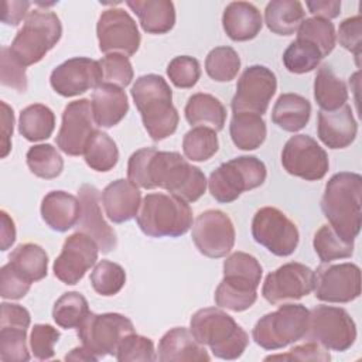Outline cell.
Here are the masks:
<instances>
[{"label":"cell","instance_id":"1","mask_svg":"<svg viewBox=\"0 0 362 362\" xmlns=\"http://www.w3.org/2000/svg\"><path fill=\"white\" fill-rule=\"evenodd\" d=\"M127 178L144 189L163 188L185 202L198 201L206 189V177L177 151L144 147L134 151L127 163Z\"/></svg>","mask_w":362,"mask_h":362},{"label":"cell","instance_id":"2","mask_svg":"<svg viewBox=\"0 0 362 362\" xmlns=\"http://www.w3.org/2000/svg\"><path fill=\"white\" fill-rule=\"evenodd\" d=\"M362 177L358 173L334 174L325 184L321 209L329 226L346 242H354L361 230Z\"/></svg>","mask_w":362,"mask_h":362},{"label":"cell","instance_id":"3","mask_svg":"<svg viewBox=\"0 0 362 362\" xmlns=\"http://www.w3.org/2000/svg\"><path fill=\"white\" fill-rule=\"evenodd\" d=\"M130 93L151 140H164L177 130L180 116L173 105V90L163 76L147 74L137 78Z\"/></svg>","mask_w":362,"mask_h":362},{"label":"cell","instance_id":"4","mask_svg":"<svg viewBox=\"0 0 362 362\" xmlns=\"http://www.w3.org/2000/svg\"><path fill=\"white\" fill-rule=\"evenodd\" d=\"M189 331L201 345L209 346L221 359H238L249 345L247 332L228 313L216 307L198 310L191 317Z\"/></svg>","mask_w":362,"mask_h":362},{"label":"cell","instance_id":"5","mask_svg":"<svg viewBox=\"0 0 362 362\" xmlns=\"http://www.w3.org/2000/svg\"><path fill=\"white\" fill-rule=\"evenodd\" d=\"M136 221L150 238H178L192 228V209L175 195L151 192L143 198Z\"/></svg>","mask_w":362,"mask_h":362},{"label":"cell","instance_id":"6","mask_svg":"<svg viewBox=\"0 0 362 362\" xmlns=\"http://www.w3.org/2000/svg\"><path fill=\"white\" fill-rule=\"evenodd\" d=\"M62 24L59 17L49 10H34L25 18L8 47L11 55L23 66L40 62L59 41Z\"/></svg>","mask_w":362,"mask_h":362},{"label":"cell","instance_id":"7","mask_svg":"<svg viewBox=\"0 0 362 362\" xmlns=\"http://www.w3.org/2000/svg\"><path fill=\"white\" fill-rule=\"evenodd\" d=\"M267 177L264 163L255 156H240L222 163L211 173L208 188L221 204L236 201L242 192L260 187Z\"/></svg>","mask_w":362,"mask_h":362},{"label":"cell","instance_id":"8","mask_svg":"<svg viewBox=\"0 0 362 362\" xmlns=\"http://www.w3.org/2000/svg\"><path fill=\"white\" fill-rule=\"evenodd\" d=\"M310 310L303 304H283L264 314L253 327V341L267 351L281 349L304 338Z\"/></svg>","mask_w":362,"mask_h":362},{"label":"cell","instance_id":"9","mask_svg":"<svg viewBox=\"0 0 362 362\" xmlns=\"http://www.w3.org/2000/svg\"><path fill=\"white\" fill-rule=\"evenodd\" d=\"M304 339L315 342L327 351L344 352L356 339V325L346 310L332 305H317L310 311Z\"/></svg>","mask_w":362,"mask_h":362},{"label":"cell","instance_id":"10","mask_svg":"<svg viewBox=\"0 0 362 362\" xmlns=\"http://www.w3.org/2000/svg\"><path fill=\"white\" fill-rule=\"evenodd\" d=\"M82 345L99 359L106 355H116L122 339L134 332L133 322L119 313H90L76 328Z\"/></svg>","mask_w":362,"mask_h":362},{"label":"cell","instance_id":"11","mask_svg":"<svg viewBox=\"0 0 362 362\" xmlns=\"http://www.w3.org/2000/svg\"><path fill=\"white\" fill-rule=\"evenodd\" d=\"M253 239L270 253L286 257L298 246L300 233L296 223L274 206H263L252 219Z\"/></svg>","mask_w":362,"mask_h":362},{"label":"cell","instance_id":"12","mask_svg":"<svg viewBox=\"0 0 362 362\" xmlns=\"http://www.w3.org/2000/svg\"><path fill=\"white\" fill-rule=\"evenodd\" d=\"M283 168L305 181H318L329 168L327 151L308 134L291 136L281 150Z\"/></svg>","mask_w":362,"mask_h":362},{"label":"cell","instance_id":"13","mask_svg":"<svg viewBox=\"0 0 362 362\" xmlns=\"http://www.w3.org/2000/svg\"><path fill=\"white\" fill-rule=\"evenodd\" d=\"M191 238L199 253L219 259L233 249L236 233L232 219L223 211L206 209L192 223Z\"/></svg>","mask_w":362,"mask_h":362},{"label":"cell","instance_id":"14","mask_svg":"<svg viewBox=\"0 0 362 362\" xmlns=\"http://www.w3.org/2000/svg\"><path fill=\"white\" fill-rule=\"evenodd\" d=\"M276 89L277 79L272 69L264 65L247 66L236 83V93L230 103L233 113L252 112L260 116L264 115Z\"/></svg>","mask_w":362,"mask_h":362},{"label":"cell","instance_id":"15","mask_svg":"<svg viewBox=\"0 0 362 362\" xmlns=\"http://www.w3.org/2000/svg\"><path fill=\"white\" fill-rule=\"evenodd\" d=\"M361 294V269L355 263H322L314 272V296L325 303H349Z\"/></svg>","mask_w":362,"mask_h":362},{"label":"cell","instance_id":"16","mask_svg":"<svg viewBox=\"0 0 362 362\" xmlns=\"http://www.w3.org/2000/svg\"><path fill=\"white\" fill-rule=\"evenodd\" d=\"M99 49L103 54L119 52L132 57L140 47V33L133 17L123 8L102 11L96 24Z\"/></svg>","mask_w":362,"mask_h":362},{"label":"cell","instance_id":"17","mask_svg":"<svg viewBox=\"0 0 362 362\" xmlns=\"http://www.w3.org/2000/svg\"><path fill=\"white\" fill-rule=\"evenodd\" d=\"M96 130L90 100L85 98L78 99L65 106L62 123L55 141L61 151L76 157L83 154Z\"/></svg>","mask_w":362,"mask_h":362},{"label":"cell","instance_id":"18","mask_svg":"<svg viewBox=\"0 0 362 362\" xmlns=\"http://www.w3.org/2000/svg\"><path fill=\"white\" fill-rule=\"evenodd\" d=\"M98 250L99 246L90 236L76 230L65 239L62 250L52 266L54 276L68 286L79 283L96 263Z\"/></svg>","mask_w":362,"mask_h":362},{"label":"cell","instance_id":"19","mask_svg":"<svg viewBox=\"0 0 362 362\" xmlns=\"http://www.w3.org/2000/svg\"><path fill=\"white\" fill-rule=\"evenodd\" d=\"M314 290V270L290 262L269 273L262 287V296L270 304L300 300Z\"/></svg>","mask_w":362,"mask_h":362},{"label":"cell","instance_id":"20","mask_svg":"<svg viewBox=\"0 0 362 362\" xmlns=\"http://www.w3.org/2000/svg\"><path fill=\"white\" fill-rule=\"evenodd\" d=\"M49 83L52 89L64 98L78 96L103 83L102 66L99 61L86 57L71 58L54 68Z\"/></svg>","mask_w":362,"mask_h":362},{"label":"cell","instance_id":"21","mask_svg":"<svg viewBox=\"0 0 362 362\" xmlns=\"http://www.w3.org/2000/svg\"><path fill=\"white\" fill-rule=\"evenodd\" d=\"M78 199L81 202V216L76 223V230L90 236L98 243L102 253L115 250L117 236L102 215L99 189L92 184H83L78 189Z\"/></svg>","mask_w":362,"mask_h":362},{"label":"cell","instance_id":"22","mask_svg":"<svg viewBox=\"0 0 362 362\" xmlns=\"http://www.w3.org/2000/svg\"><path fill=\"white\" fill-rule=\"evenodd\" d=\"M358 133V123L348 105L327 112L320 110L317 116L318 139L329 148H345L351 146Z\"/></svg>","mask_w":362,"mask_h":362},{"label":"cell","instance_id":"23","mask_svg":"<svg viewBox=\"0 0 362 362\" xmlns=\"http://www.w3.org/2000/svg\"><path fill=\"white\" fill-rule=\"evenodd\" d=\"M106 216L115 223L136 218L141 205V192L132 181L119 178L105 187L100 195Z\"/></svg>","mask_w":362,"mask_h":362},{"label":"cell","instance_id":"24","mask_svg":"<svg viewBox=\"0 0 362 362\" xmlns=\"http://www.w3.org/2000/svg\"><path fill=\"white\" fill-rule=\"evenodd\" d=\"M157 359L161 362H206L211 356L188 328L175 327L161 337Z\"/></svg>","mask_w":362,"mask_h":362},{"label":"cell","instance_id":"25","mask_svg":"<svg viewBox=\"0 0 362 362\" xmlns=\"http://www.w3.org/2000/svg\"><path fill=\"white\" fill-rule=\"evenodd\" d=\"M92 113L96 126L110 129L129 112V100L123 88L113 83H100L92 93Z\"/></svg>","mask_w":362,"mask_h":362},{"label":"cell","instance_id":"26","mask_svg":"<svg viewBox=\"0 0 362 362\" xmlns=\"http://www.w3.org/2000/svg\"><path fill=\"white\" fill-rule=\"evenodd\" d=\"M257 287L259 283L249 277L236 273H223V279L214 294L215 304L219 308L235 313L245 311L257 300Z\"/></svg>","mask_w":362,"mask_h":362},{"label":"cell","instance_id":"27","mask_svg":"<svg viewBox=\"0 0 362 362\" xmlns=\"http://www.w3.org/2000/svg\"><path fill=\"white\" fill-rule=\"evenodd\" d=\"M222 27L232 41H249L260 33L263 18L255 4L232 1L223 10Z\"/></svg>","mask_w":362,"mask_h":362},{"label":"cell","instance_id":"28","mask_svg":"<svg viewBox=\"0 0 362 362\" xmlns=\"http://www.w3.org/2000/svg\"><path fill=\"white\" fill-rule=\"evenodd\" d=\"M42 221L57 232L76 226L81 216V202L65 191H51L41 201Z\"/></svg>","mask_w":362,"mask_h":362},{"label":"cell","instance_id":"29","mask_svg":"<svg viewBox=\"0 0 362 362\" xmlns=\"http://www.w3.org/2000/svg\"><path fill=\"white\" fill-rule=\"evenodd\" d=\"M126 4L148 34H165L175 24V8L170 0H129Z\"/></svg>","mask_w":362,"mask_h":362},{"label":"cell","instance_id":"30","mask_svg":"<svg viewBox=\"0 0 362 362\" xmlns=\"http://www.w3.org/2000/svg\"><path fill=\"white\" fill-rule=\"evenodd\" d=\"M311 116V103L297 93H281L272 112V120L286 132H298L304 129Z\"/></svg>","mask_w":362,"mask_h":362},{"label":"cell","instance_id":"31","mask_svg":"<svg viewBox=\"0 0 362 362\" xmlns=\"http://www.w3.org/2000/svg\"><path fill=\"white\" fill-rule=\"evenodd\" d=\"M185 119L189 124H201L221 132L226 120V109L222 102L209 93H194L188 98L184 109Z\"/></svg>","mask_w":362,"mask_h":362},{"label":"cell","instance_id":"32","mask_svg":"<svg viewBox=\"0 0 362 362\" xmlns=\"http://www.w3.org/2000/svg\"><path fill=\"white\" fill-rule=\"evenodd\" d=\"M305 18V11L298 0H272L264 8V23L277 35H291Z\"/></svg>","mask_w":362,"mask_h":362},{"label":"cell","instance_id":"33","mask_svg":"<svg viewBox=\"0 0 362 362\" xmlns=\"http://www.w3.org/2000/svg\"><path fill=\"white\" fill-rule=\"evenodd\" d=\"M229 133L233 144L240 150H256L260 147L267 136V127L263 117L252 112L233 113Z\"/></svg>","mask_w":362,"mask_h":362},{"label":"cell","instance_id":"34","mask_svg":"<svg viewBox=\"0 0 362 362\" xmlns=\"http://www.w3.org/2000/svg\"><path fill=\"white\" fill-rule=\"evenodd\" d=\"M314 99L321 107L320 110L327 112L337 110L346 105V85L328 65H322L314 78Z\"/></svg>","mask_w":362,"mask_h":362},{"label":"cell","instance_id":"35","mask_svg":"<svg viewBox=\"0 0 362 362\" xmlns=\"http://www.w3.org/2000/svg\"><path fill=\"white\" fill-rule=\"evenodd\" d=\"M8 263L30 283L40 281L48 273V255L37 243H21L8 256Z\"/></svg>","mask_w":362,"mask_h":362},{"label":"cell","instance_id":"36","mask_svg":"<svg viewBox=\"0 0 362 362\" xmlns=\"http://www.w3.org/2000/svg\"><path fill=\"white\" fill-rule=\"evenodd\" d=\"M55 129L54 112L42 105H28L20 112L18 132L28 141H41L48 139Z\"/></svg>","mask_w":362,"mask_h":362},{"label":"cell","instance_id":"37","mask_svg":"<svg viewBox=\"0 0 362 362\" xmlns=\"http://www.w3.org/2000/svg\"><path fill=\"white\" fill-rule=\"evenodd\" d=\"M83 158L92 170L106 173L117 164L119 150L115 140L107 133L96 130L83 151Z\"/></svg>","mask_w":362,"mask_h":362},{"label":"cell","instance_id":"38","mask_svg":"<svg viewBox=\"0 0 362 362\" xmlns=\"http://www.w3.org/2000/svg\"><path fill=\"white\" fill-rule=\"evenodd\" d=\"M90 314L86 298L78 291L64 293L54 304L52 318L64 329L78 328Z\"/></svg>","mask_w":362,"mask_h":362},{"label":"cell","instance_id":"39","mask_svg":"<svg viewBox=\"0 0 362 362\" xmlns=\"http://www.w3.org/2000/svg\"><path fill=\"white\" fill-rule=\"evenodd\" d=\"M219 148L216 132L206 126H197L185 133L182 139V151L191 161H206Z\"/></svg>","mask_w":362,"mask_h":362},{"label":"cell","instance_id":"40","mask_svg":"<svg viewBox=\"0 0 362 362\" xmlns=\"http://www.w3.org/2000/svg\"><path fill=\"white\" fill-rule=\"evenodd\" d=\"M25 158L30 171L44 180L57 178L64 170V160L51 144H35L30 147Z\"/></svg>","mask_w":362,"mask_h":362},{"label":"cell","instance_id":"41","mask_svg":"<svg viewBox=\"0 0 362 362\" xmlns=\"http://www.w3.org/2000/svg\"><path fill=\"white\" fill-rule=\"evenodd\" d=\"M313 246L322 263H331L337 259H346L354 255V242H346L329 226L322 225L314 235Z\"/></svg>","mask_w":362,"mask_h":362},{"label":"cell","instance_id":"42","mask_svg":"<svg viewBox=\"0 0 362 362\" xmlns=\"http://www.w3.org/2000/svg\"><path fill=\"white\" fill-rule=\"evenodd\" d=\"M322 59L320 49L310 41L297 38L283 52V64L291 74H307L314 71Z\"/></svg>","mask_w":362,"mask_h":362},{"label":"cell","instance_id":"43","mask_svg":"<svg viewBox=\"0 0 362 362\" xmlns=\"http://www.w3.org/2000/svg\"><path fill=\"white\" fill-rule=\"evenodd\" d=\"M240 69L239 54L232 47H216L205 58V71L216 82L235 79Z\"/></svg>","mask_w":362,"mask_h":362},{"label":"cell","instance_id":"44","mask_svg":"<svg viewBox=\"0 0 362 362\" xmlns=\"http://www.w3.org/2000/svg\"><path fill=\"white\" fill-rule=\"evenodd\" d=\"M297 38L313 42L320 49L322 58L332 52L337 42L334 24L320 17L304 18L297 30Z\"/></svg>","mask_w":362,"mask_h":362},{"label":"cell","instance_id":"45","mask_svg":"<svg viewBox=\"0 0 362 362\" xmlns=\"http://www.w3.org/2000/svg\"><path fill=\"white\" fill-rule=\"evenodd\" d=\"M28 327L0 324V359L3 362H25L30 359L27 348Z\"/></svg>","mask_w":362,"mask_h":362},{"label":"cell","instance_id":"46","mask_svg":"<svg viewBox=\"0 0 362 362\" xmlns=\"http://www.w3.org/2000/svg\"><path fill=\"white\" fill-rule=\"evenodd\" d=\"M92 288L105 297L117 294L126 283L124 269L110 260H100L90 273Z\"/></svg>","mask_w":362,"mask_h":362},{"label":"cell","instance_id":"47","mask_svg":"<svg viewBox=\"0 0 362 362\" xmlns=\"http://www.w3.org/2000/svg\"><path fill=\"white\" fill-rule=\"evenodd\" d=\"M116 359L119 362H130V361H156L157 354L154 349V344L150 338L132 332L126 335L116 352Z\"/></svg>","mask_w":362,"mask_h":362},{"label":"cell","instance_id":"48","mask_svg":"<svg viewBox=\"0 0 362 362\" xmlns=\"http://www.w3.org/2000/svg\"><path fill=\"white\" fill-rule=\"evenodd\" d=\"M99 64L103 72V82L113 83L120 88H126L127 85H130L134 72L129 57L119 52H112L106 54L99 61Z\"/></svg>","mask_w":362,"mask_h":362},{"label":"cell","instance_id":"49","mask_svg":"<svg viewBox=\"0 0 362 362\" xmlns=\"http://www.w3.org/2000/svg\"><path fill=\"white\" fill-rule=\"evenodd\" d=\"M167 75L174 86L189 89L197 85L201 76V66L197 58L180 55L170 61L167 65Z\"/></svg>","mask_w":362,"mask_h":362},{"label":"cell","instance_id":"50","mask_svg":"<svg viewBox=\"0 0 362 362\" xmlns=\"http://www.w3.org/2000/svg\"><path fill=\"white\" fill-rule=\"evenodd\" d=\"M61 334L49 324H35L30 335V346L34 358L40 361L51 359L55 354L54 346L58 342Z\"/></svg>","mask_w":362,"mask_h":362},{"label":"cell","instance_id":"51","mask_svg":"<svg viewBox=\"0 0 362 362\" xmlns=\"http://www.w3.org/2000/svg\"><path fill=\"white\" fill-rule=\"evenodd\" d=\"M0 82L4 86L14 88L18 92H25L28 82L25 66H23L11 55L8 47L1 48V68H0Z\"/></svg>","mask_w":362,"mask_h":362},{"label":"cell","instance_id":"52","mask_svg":"<svg viewBox=\"0 0 362 362\" xmlns=\"http://www.w3.org/2000/svg\"><path fill=\"white\" fill-rule=\"evenodd\" d=\"M31 283L23 277L10 263L0 269V296L8 300H20L30 291Z\"/></svg>","mask_w":362,"mask_h":362},{"label":"cell","instance_id":"53","mask_svg":"<svg viewBox=\"0 0 362 362\" xmlns=\"http://www.w3.org/2000/svg\"><path fill=\"white\" fill-rule=\"evenodd\" d=\"M223 273H236L260 284L263 269L255 256L245 252H235L223 262Z\"/></svg>","mask_w":362,"mask_h":362},{"label":"cell","instance_id":"54","mask_svg":"<svg viewBox=\"0 0 362 362\" xmlns=\"http://www.w3.org/2000/svg\"><path fill=\"white\" fill-rule=\"evenodd\" d=\"M338 37L339 44L352 52L356 58V64L359 65V57H361V37H362V18L361 16H354L345 18L338 28Z\"/></svg>","mask_w":362,"mask_h":362},{"label":"cell","instance_id":"55","mask_svg":"<svg viewBox=\"0 0 362 362\" xmlns=\"http://www.w3.org/2000/svg\"><path fill=\"white\" fill-rule=\"evenodd\" d=\"M329 359H331L329 352L321 345L311 341L293 346L287 354L270 355L264 358V361H317V362H327Z\"/></svg>","mask_w":362,"mask_h":362},{"label":"cell","instance_id":"56","mask_svg":"<svg viewBox=\"0 0 362 362\" xmlns=\"http://www.w3.org/2000/svg\"><path fill=\"white\" fill-rule=\"evenodd\" d=\"M30 1H7L1 3V21L7 25H18L21 20L27 18L31 11H28Z\"/></svg>","mask_w":362,"mask_h":362},{"label":"cell","instance_id":"57","mask_svg":"<svg viewBox=\"0 0 362 362\" xmlns=\"http://www.w3.org/2000/svg\"><path fill=\"white\" fill-rule=\"evenodd\" d=\"M1 157H7L11 150V136H13V124H14V113L13 109L1 100Z\"/></svg>","mask_w":362,"mask_h":362},{"label":"cell","instance_id":"58","mask_svg":"<svg viewBox=\"0 0 362 362\" xmlns=\"http://www.w3.org/2000/svg\"><path fill=\"white\" fill-rule=\"evenodd\" d=\"M305 6L308 7L310 13L314 17L320 18H335L341 13V1L338 0H315V1H307Z\"/></svg>","mask_w":362,"mask_h":362},{"label":"cell","instance_id":"59","mask_svg":"<svg viewBox=\"0 0 362 362\" xmlns=\"http://www.w3.org/2000/svg\"><path fill=\"white\" fill-rule=\"evenodd\" d=\"M1 226H0V247L1 250H7L14 242H16V226L14 221L10 218V215L6 211L0 212Z\"/></svg>","mask_w":362,"mask_h":362},{"label":"cell","instance_id":"60","mask_svg":"<svg viewBox=\"0 0 362 362\" xmlns=\"http://www.w3.org/2000/svg\"><path fill=\"white\" fill-rule=\"evenodd\" d=\"M98 359L99 358L83 345L71 349V352L65 355V361H86V362H90V361H98Z\"/></svg>","mask_w":362,"mask_h":362}]
</instances>
